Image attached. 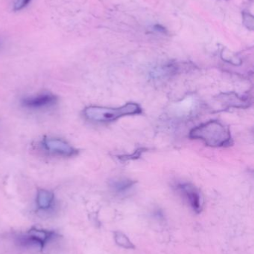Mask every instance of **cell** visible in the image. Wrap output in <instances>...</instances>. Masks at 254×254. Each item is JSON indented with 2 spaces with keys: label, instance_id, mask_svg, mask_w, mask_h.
<instances>
[{
  "label": "cell",
  "instance_id": "cell-5",
  "mask_svg": "<svg viewBox=\"0 0 254 254\" xmlns=\"http://www.w3.org/2000/svg\"><path fill=\"white\" fill-rule=\"evenodd\" d=\"M58 102V98L49 92L39 94L34 96L25 97L21 101V104L25 108L31 110H43L50 108Z\"/></svg>",
  "mask_w": 254,
  "mask_h": 254
},
{
  "label": "cell",
  "instance_id": "cell-9",
  "mask_svg": "<svg viewBox=\"0 0 254 254\" xmlns=\"http://www.w3.org/2000/svg\"><path fill=\"white\" fill-rule=\"evenodd\" d=\"M135 183L134 181L131 180V179H117L110 181V186L116 193L122 194L132 188Z\"/></svg>",
  "mask_w": 254,
  "mask_h": 254
},
{
  "label": "cell",
  "instance_id": "cell-6",
  "mask_svg": "<svg viewBox=\"0 0 254 254\" xmlns=\"http://www.w3.org/2000/svg\"><path fill=\"white\" fill-rule=\"evenodd\" d=\"M177 190L195 213H201L203 208L202 197L195 186L188 183L179 184Z\"/></svg>",
  "mask_w": 254,
  "mask_h": 254
},
{
  "label": "cell",
  "instance_id": "cell-8",
  "mask_svg": "<svg viewBox=\"0 0 254 254\" xmlns=\"http://www.w3.org/2000/svg\"><path fill=\"white\" fill-rule=\"evenodd\" d=\"M36 204L39 210L43 211L50 210L55 204V195L47 190H39L36 198Z\"/></svg>",
  "mask_w": 254,
  "mask_h": 254
},
{
  "label": "cell",
  "instance_id": "cell-1",
  "mask_svg": "<svg viewBox=\"0 0 254 254\" xmlns=\"http://www.w3.org/2000/svg\"><path fill=\"white\" fill-rule=\"evenodd\" d=\"M189 137L202 140L211 147H227L233 143L229 128L217 121H210L192 128Z\"/></svg>",
  "mask_w": 254,
  "mask_h": 254
},
{
  "label": "cell",
  "instance_id": "cell-12",
  "mask_svg": "<svg viewBox=\"0 0 254 254\" xmlns=\"http://www.w3.org/2000/svg\"><path fill=\"white\" fill-rule=\"evenodd\" d=\"M243 22L249 29L253 30L254 17L252 15L249 14V13H243Z\"/></svg>",
  "mask_w": 254,
  "mask_h": 254
},
{
  "label": "cell",
  "instance_id": "cell-2",
  "mask_svg": "<svg viewBox=\"0 0 254 254\" xmlns=\"http://www.w3.org/2000/svg\"><path fill=\"white\" fill-rule=\"evenodd\" d=\"M141 113V107L135 103H128L119 108L91 106L84 110V116L87 120L97 123L114 122L125 116H135Z\"/></svg>",
  "mask_w": 254,
  "mask_h": 254
},
{
  "label": "cell",
  "instance_id": "cell-11",
  "mask_svg": "<svg viewBox=\"0 0 254 254\" xmlns=\"http://www.w3.org/2000/svg\"><path fill=\"white\" fill-rule=\"evenodd\" d=\"M146 150H147L146 148H139L137 150L134 151L132 154H130V155H119V156H117V158L121 162H126V161H131V160L138 159Z\"/></svg>",
  "mask_w": 254,
  "mask_h": 254
},
{
  "label": "cell",
  "instance_id": "cell-10",
  "mask_svg": "<svg viewBox=\"0 0 254 254\" xmlns=\"http://www.w3.org/2000/svg\"><path fill=\"white\" fill-rule=\"evenodd\" d=\"M114 240L118 246L125 249H134L135 246L133 244L132 242L129 240L128 237L124 233L121 231H116L113 234Z\"/></svg>",
  "mask_w": 254,
  "mask_h": 254
},
{
  "label": "cell",
  "instance_id": "cell-7",
  "mask_svg": "<svg viewBox=\"0 0 254 254\" xmlns=\"http://www.w3.org/2000/svg\"><path fill=\"white\" fill-rule=\"evenodd\" d=\"M219 101L225 105L228 106V108L234 107V108L246 109L249 107V104H250L247 98L240 97L234 92L222 94L219 96Z\"/></svg>",
  "mask_w": 254,
  "mask_h": 254
},
{
  "label": "cell",
  "instance_id": "cell-13",
  "mask_svg": "<svg viewBox=\"0 0 254 254\" xmlns=\"http://www.w3.org/2000/svg\"><path fill=\"white\" fill-rule=\"evenodd\" d=\"M31 0H16L15 1L14 5H13V10L15 11H18V10H22L25 8Z\"/></svg>",
  "mask_w": 254,
  "mask_h": 254
},
{
  "label": "cell",
  "instance_id": "cell-4",
  "mask_svg": "<svg viewBox=\"0 0 254 254\" xmlns=\"http://www.w3.org/2000/svg\"><path fill=\"white\" fill-rule=\"evenodd\" d=\"M42 146L45 150L53 155L72 157L77 155L78 150L62 139L47 137L43 139Z\"/></svg>",
  "mask_w": 254,
  "mask_h": 254
},
{
  "label": "cell",
  "instance_id": "cell-14",
  "mask_svg": "<svg viewBox=\"0 0 254 254\" xmlns=\"http://www.w3.org/2000/svg\"><path fill=\"white\" fill-rule=\"evenodd\" d=\"M2 46H3L2 42L0 41V50H1V48H2Z\"/></svg>",
  "mask_w": 254,
  "mask_h": 254
},
{
  "label": "cell",
  "instance_id": "cell-3",
  "mask_svg": "<svg viewBox=\"0 0 254 254\" xmlns=\"http://www.w3.org/2000/svg\"><path fill=\"white\" fill-rule=\"evenodd\" d=\"M59 237L57 233L46 230L32 228L16 237V243L26 249H37L43 251L49 243Z\"/></svg>",
  "mask_w": 254,
  "mask_h": 254
}]
</instances>
